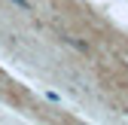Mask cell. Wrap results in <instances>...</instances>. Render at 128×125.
Instances as JSON below:
<instances>
[{
	"instance_id": "3957f363",
	"label": "cell",
	"mask_w": 128,
	"mask_h": 125,
	"mask_svg": "<svg viewBox=\"0 0 128 125\" xmlns=\"http://www.w3.org/2000/svg\"><path fill=\"white\" fill-rule=\"evenodd\" d=\"M46 98H49L52 104H58V101H61V95H58V92H46Z\"/></svg>"
},
{
	"instance_id": "6da1fadb",
	"label": "cell",
	"mask_w": 128,
	"mask_h": 125,
	"mask_svg": "<svg viewBox=\"0 0 128 125\" xmlns=\"http://www.w3.org/2000/svg\"><path fill=\"white\" fill-rule=\"evenodd\" d=\"M61 40L67 46H73V49H79V52H88V43L86 40H76V37H61Z\"/></svg>"
},
{
	"instance_id": "7a4b0ae2",
	"label": "cell",
	"mask_w": 128,
	"mask_h": 125,
	"mask_svg": "<svg viewBox=\"0 0 128 125\" xmlns=\"http://www.w3.org/2000/svg\"><path fill=\"white\" fill-rule=\"evenodd\" d=\"M9 3H15V6L24 9V12H30V0H9Z\"/></svg>"
}]
</instances>
